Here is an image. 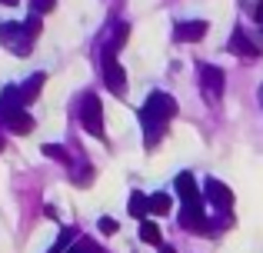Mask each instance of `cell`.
I'll return each instance as SVG.
<instances>
[{
	"label": "cell",
	"mask_w": 263,
	"mask_h": 253,
	"mask_svg": "<svg viewBox=\"0 0 263 253\" xmlns=\"http://www.w3.org/2000/svg\"><path fill=\"white\" fill-rule=\"evenodd\" d=\"M174 113H177V100L170 97V93H150V100L140 110L143 130H147V143H157V137L163 133V124H167Z\"/></svg>",
	"instance_id": "6da1fadb"
},
{
	"label": "cell",
	"mask_w": 263,
	"mask_h": 253,
	"mask_svg": "<svg viewBox=\"0 0 263 253\" xmlns=\"http://www.w3.org/2000/svg\"><path fill=\"white\" fill-rule=\"evenodd\" d=\"M33 33L27 30L24 24H7V27H0V44H7L13 53H27L33 47Z\"/></svg>",
	"instance_id": "7a4b0ae2"
},
{
	"label": "cell",
	"mask_w": 263,
	"mask_h": 253,
	"mask_svg": "<svg viewBox=\"0 0 263 253\" xmlns=\"http://www.w3.org/2000/svg\"><path fill=\"white\" fill-rule=\"evenodd\" d=\"M103 110H100V100L93 97V93H87L84 104H80V124H84L93 137H103Z\"/></svg>",
	"instance_id": "3957f363"
},
{
	"label": "cell",
	"mask_w": 263,
	"mask_h": 253,
	"mask_svg": "<svg viewBox=\"0 0 263 253\" xmlns=\"http://www.w3.org/2000/svg\"><path fill=\"white\" fill-rule=\"evenodd\" d=\"M103 80H107V87L117 93V97H123V93H127V77H123V67L117 64L114 53H107V57H103Z\"/></svg>",
	"instance_id": "277c9868"
},
{
	"label": "cell",
	"mask_w": 263,
	"mask_h": 253,
	"mask_svg": "<svg viewBox=\"0 0 263 253\" xmlns=\"http://www.w3.org/2000/svg\"><path fill=\"white\" fill-rule=\"evenodd\" d=\"M200 84H203V93L217 100L223 93V70L220 67H210V64H200Z\"/></svg>",
	"instance_id": "5b68a950"
},
{
	"label": "cell",
	"mask_w": 263,
	"mask_h": 253,
	"mask_svg": "<svg viewBox=\"0 0 263 253\" xmlns=\"http://www.w3.org/2000/svg\"><path fill=\"white\" fill-rule=\"evenodd\" d=\"M206 20H183V24H177L174 27V37L180 40V44H197V40H203L206 37Z\"/></svg>",
	"instance_id": "8992f818"
},
{
	"label": "cell",
	"mask_w": 263,
	"mask_h": 253,
	"mask_svg": "<svg viewBox=\"0 0 263 253\" xmlns=\"http://www.w3.org/2000/svg\"><path fill=\"white\" fill-rule=\"evenodd\" d=\"M206 200H210L217 210H230L233 207V190L223 187L220 180H206Z\"/></svg>",
	"instance_id": "52a82bcc"
},
{
	"label": "cell",
	"mask_w": 263,
	"mask_h": 253,
	"mask_svg": "<svg viewBox=\"0 0 263 253\" xmlns=\"http://www.w3.org/2000/svg\"><path fill=\"white\" fill-rule=\"evenodd\" d=\"M177 193L183 197V207H200V190H197L193 173H180L177 177Z\"/></svg>",
	"instance_id": "ba28073f"
},
{
	"label": "cell",
	"mask_w": 263,
	"mask_h": 253,
	"mask_svg": "<svg viewBox=\"0 0 263 253\" xmlns=\"http://www.w3.org/2000/svg\"><path fill=\"white\" fill-rule=\"evenodd\" d=\"M4 124L13 130V133H30L33 130V117L30 113H24V110H13V113H7L4 117Z\"/></svg>",
	"instance_id": "9c48e42d"
},
{
	"label": "cell",
	"mask_w": 263,
	"mask_h": 253,
	"mask_svg": "<svg viewBox=\"0 0 263 253\" xmlns=\"http://www.w3.org/2000/svg\"><path fill=\"white\" fill-rule=\"evenodd\" d=\"M230 50H233V53H240V57H260L257 44H250V37H247L243 30H237V33H233V40H230Z\"/></svg>",
	"instance_id": "30bf717a"
},
{
	"label": "cell",
	"mask_w": 263,
	"mask_h": 253,
	"mask_svg": "<svg viewBox=\"0 0 263 253\" xmlns=\"http://www.w3.org/2000/svg\"><path fill=\"white\" fill-rule=\"evenodd\" d=\"M180 223H183L186 230H203V227H206L203 207H183V213H180Z\"/></svg>",
	"instance_id": "8fae6325"
},
{
	"label": "cell",
	"mask_w": 263,
	"mask_h": 253,
	"mask_svg": "<svg viewBox=\"0 0 263 253\" xmlns=\"http://www.w3.org/2000/svg\"><path fill=\"white\" fill-rule=\"evenodd\" d=\"M40 87H44V73H37L33 80H27L24 90H20V104H30V100L40 97Z\"/></svg>",
	"instance_id": "7c38bea8"
},
{
	"label": "cell",
	"mask_w": 263,
	"mask_h": 253,
	"mask_svg": "<svg viewBox=\"0 0 263 253\" xmlns=\"http://www.w3.org/2000/svg\"><path fill=\"white\" fill-rule=\"evenodd\" d=\"M130 213H134V217H143V213H147V210H150V197H143V193H134V197H130Z\"/></svg>",
	"instance_id": "4fadbf2b"
},
{
	"label": "cell",
	"mask_w": 263,
	"mask_h": 253,
	"mask_svg": "<svg viewBox=\"0 0 263 253\" xmlns=\"http://www.w3.org/2000/svg\"><path fill=\"white\" fill-rule=\"evenodd\" d=\"M127 33H130V27H127V24H120V27H117V30H114V40L107 44V53H117V50H120V47H123V40H127Z\"/></svg>",
	"instance_id": "5bb4252c"
},
{
	"label": "cell",
	"mask_w": 263,
	"mask_h": 253,
	"mask_svg": "<svg viewBox=\"0 0 263 253\" xmlns=\"http://www.w3.org/2000/svg\"><path fill=\"white\" fill-rule=\"evenodd\" d=\"M150 213H170V197L167 193H154L150 197Z\"/></svg>",
	"instance_id": "9a60e30c"
},
{
	"label": "cell",
	"mask_w": 263,
	"mask_h": 253,
	"mask_svg": "<svg viewBox=\"0 0 263 253\" xmlns=\"http://www.w3.org/2000/svg\"><path fill=\"white\" fill-rule=\"evenodd\" d=\"M140 240L143 243H160V230H157V223H143V227H140Z\"/></svg>",
	"instance_id": "2e32d148"
},
{
	"label": "cell",
	"mask_w": 263,
	"mask_h": 253,
	"mask_svg": "<svg viewBox=\"0 0 263 253\" xmlns=\"http://www.w3.org/2000/svg\"><path fill=\"white\" fill-rule=\"evenodd\" d=\"M57 7V0H33V13H50Z\"/></svg>",
	"instance_id": "e0dca14e"
},
{
	"label": "cell",
	"mask_w": 263,
	"mask_h": 253,
	"mask_svg": "<svg viewBox=\"0 0 263 253\" xmlns=\"http://www.w3.org/2000/svg\"><path fill=\"white\" fill-rule=\"evenodd\" d=\"M44 153H47V157H57V160H67V153H64L60 147H53V143H47V147H44Z\"/></svg>",
	"instance_id": "ac0fdd59"
},
{
	"label": "cell",
	"mask_w": 263,
	"mask_h": 253,
	"mask_svg": "<svg viewBox=\"0 0 263 253\" xmlns=\"http://www.w3.org/2000/svg\"><path fill=\"white\" fill-rule=\"evenodd\" d=\"M100 230H103V233H117V220L103 217V220H100Z\"/></svg>",
	"instance_id": "d6986e66"
},
{
	"label": "cell",
	"mask_w": 263,
	"mask_h": 253,
	"mask_svg": "<svg viewBox=\"0 0 263 253\" xmlns=\"http://www.w3.org/2000/svg\"><path fill=\"white\" fill-rule=\"evenodd\" d=\"M253 17H257L260 24H263V4H253Z\"/></svg>",
	"instance_id": "ffe728a7"
},
{
	"label": "cell",
	"mask_w": 263,
	"mask_h": 253,
	"mask_svg": "<svg viewBox=\"0 0 263 253\" xmlns=\"http://www.w3.org/2000/svg\"><path fill=\"white\" fill-rule=\"evenodd\" d=\"M0 4H7V7H13V4H17V0H0Z\"/></svg>",
	"instance_id": "44dd1931"
},
{
	"label": "cell",
	"mask_w": 263,
	"mask_h": 253,
	"mask_svg": "<svg viewBox=\"0 0 263 253\" xmlns=\"http://www.w3.org/2000/svg\"><path fill=\"white\" fill-rule=\"evenodd\" d=\"M160 253H177V250H170V247H163V250H160Z\"/></svg>",
	"instance_id": "7402d4cb"
},
{
	"label": "cell",
	"mask_w": 263,
	"mask_h": 253,
	"mask_svg": "<svg viewBox=\"0 0 263 253\" xmlns=\"http://www.w3.org/2000/svg\"><path fill=\"white\" fill-rule=\"evenodd\" d=\"M0 150H4V140H0Z\"/></svg>",
	"instance_id": "603a6c76"
}]
</instances>
